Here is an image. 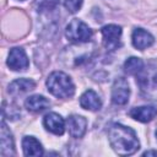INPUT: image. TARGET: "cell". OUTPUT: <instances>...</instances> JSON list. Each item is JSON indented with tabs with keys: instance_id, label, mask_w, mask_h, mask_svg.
<instances>
[{
	"instance_id": "6da1fadb",
	"label": "cell",
	"mask_w": 157,
	"mask_h": 157,
	"mask_svg": "<svg viewBox=\"0 0 157 157\" xmlns=\"http://www.w3.org/2000/svg\"><path fill=\"white\" fill-rule=\"evenodd\" d=\"M108 140L115 153L119 156L134 155L140 148V142L136 132L123 124H113L108 130Z\"/></svg>"
},
{
	"instance_id": "7a4b0ae2",
	"label": "cell",
	"mask_w": 157,
	"mask_h": 157,
	"mask_svg": "<svg viewBox=\"0 0 157 157\" xmlns=\"http://www.w3.org/2000/svg\"><path fill=\"white\" fill-rule=\"evenodd\" d=\"M47 88L48 91L55 96L56 98H70L75 93V85L71 77L63 71H54L47 78Z\"/></svg>"
},
{
	"instance_id": "3957f363",
	"label": "cell",
	"mask_w": 157,
	"mask_h": 157,
	"mask_svg": "<svg viewBox=\"0 0 157 157\" xmlns=\"http://www.w3.org/2000/svg\"><path fill=\"white\" fill-rule=\"evenodd\" d=\"M92 29L83 21L78 18H74L69 22L65 29V36L69 40L74 43H86L92 38Z\"/></svg>"
},
{
	"instance_id": "277c9868",
	"label": "cell",
	"mask_w": 157,
	"mask_h": 157,
	"mask_svg": "<svg viewBox=\"0 0 157 157\" xmlns=\"http://www.w3.org/2000/svg\"><path fill=\"white\" fill-rule=\"evenodd\" d=\"M103 45L109 49L114 50L120 47V37H121V27L118 25H105L101 29Z\"/></svg>"
},
{
	"instance_id": "5b68a950",
	"label": "cell",
	"mask_w": 157,
	"mask_h": 157,
	"mask_svg": "<svg viewBox=\"0 0 157 157\" xmlns=\"http://www.w3.org/2000/svg\"><path fill=\"white\" fill-rule=\"evenodd\" d=\"M130 97V87L124 77H117L112 86V102L117 105H124Z\"/></svg>"
},
{
	"instance_id": "8992f818",
	"label": "cell",
	"mask_w": 157,
	"mask_h": 157,
	"mask_svg": "<svg viewBox=\"0 0 157 157\" xmlns=\"http://www.w3.org/2000/svg\"><path fill=\"white\" fill-rule=\"evenodd\" d=\"M7 66L13 71H23L29 66V60L22 48L15 47L10 49L7 56Z\"/></svg>"
},
{
	"instance_id": "52a82bcc",
	"label": "cell",
	"mask_w": 157,
	"mask_h": 157,
	"mask_svg": "<svg viewBox=\"0 0 157 157\" xmlns=\"http://www.w3.org/2000/svg\"><path fill=\"white\" fill-rule=\"evenodd\" d=\"M66 128L71 137L80 139L85 135L87 130V120L85 117L78 114H71L66 119Z\"/></svg>"
},
{
	"instance_id": "ba28073f",
	"label": "cell",
	"mask_w": 157,
	"mask_h": 157,
	"mask_svg": "<svg viewBox=\"0 0 157 157\" xmlns=\"http://www.w3.org/2000/svg\"><path fill=\"white\" fill-rule=\"evenodd\" d=\"M65 124H66V123H65L64 118H63L60 114L54 113V112L48 113V114L43 118V125H44V128H45L49 132H52V134H54V135H58V136H60V135L64 134L65 128H66Z\"/></svg>"
},
{
	"instance_id": "9c48e42d",
	"label": "cell",
	"mask_w": 157,
	"mask_h": 157,
	"mask_svg": "<svg viewBox=\"0 0 157 157\" xmlns=\"http://www.w3.org/2000/svg\"><path fill=\"white\" fill-rule=\"evenodd\" d=\"M0 152L2 156H13L15 155V142L12 134L10 129L7 128L5 120L2 119L1 121V128H0Z\"/></svg>"
},
{
	"instance_id": "30bf717a",
	"label": "cell",
	"mask_w": 157,
	"mask_h": 157,
	"mask_svg": "<svg viewBox=\"0 0 157 157\" xmlns=\"http://www.w3.org/2000/svg\"><path fill=\"white\" fill-rule=\"evenodd\" d=\"M131 42H132V45L139 49V50H145L147 49L148 47H151L153 43H155V38L153 36L145 31L144 28H135L132 34H131Z\"/></svg>"
},
{
	"instance_id": "8fae6325",
	"label": "cell",
	"mask_w": 157,
	"mask_h": 157,
	"mask_svg": "<svg viewBox=\"0 0 157 157\" xmlns=\"http://www.w3.org/2000/svg\"><path fill=\"white\" fill-rule=\"evenodd\" d=\"M129 115L140 121V123H148L152 119L156 118L157 115V107L155 105H141V107H135L129 112Z\"/></svg>"
},
{
	"instance_id": "7c38bea8",
	"label": "cell",
	"mask_w": 157,
	"mask_h": 157,
	"mask_svg": "<svg viewBox=\"0 0 157 157\" xmlns=\"http://www.w3.org/2000/svg\"><path fill=\"white\" fill-rule=\"evenodd\" d=\"M34 87H36V82L33 80H29V78H17V80L12 81L9 85L7 92L12 97H18V96H21L23 93H27V92L34 90Z\"/></svg>"
},
{
	"instance_id": "4fadbf2b",
	"label": "cell",
	"mask_w": 157,
	"mask_h": 157,
	"mask_svg": "<svg viewBox=\"0 0 157 157\" xmlns=\"http://www.w3.org/2000/svg\"><path fill=\"white\" fill-rule=\"evenodd\" d=\"M80 105L83 109H87V110H91V112H96V110L101 109L102 101H101L99 96L93 90H87L80 97Z\"/></svg>"
},
{
	"instance_id": "5bb4252c",
	"label": "cell",
	"mask_w": 157,
	"mask_h": 157,
	"mask_svg": "<svg viewBox=\"0 0 157 157\" xmlns=\"http://www.w3.org/2000/svg\"><path fill=\"white\" fill-rule=\"evenodd\" d=\"M22 150L25 156L39 157L44 153L42 144L34 136H25L22 139Z\"/></svg>"
},
{
	"instance_id": "9a60e30c",
	"label": "cell",
	"mask_w": 157,
	"mask_h": 157,
	"mask_svg": "<svg viewBox=\"0 0 157 157\" xmlns=\"http://www.w3.org/2000/svg\"><path fill=\"white\" fill-rule=\"evenodd\" d=\"M50 102L48 98H45L42 94H33L29 96L26 101H25V107L27 108V110L33 112V113H39L45 110L47 108H49Z\"/></svg>"
},
{
	"instance_id": "2e32d148",
	"label": "cell",
	"mask_w": 157,
	"mask_h": 157,
	"mask_svg": "<svg viewBox=\"0 0 157 157\" xmlns=\"http://www.w3.org/2000/svg\"><path fill=\"white\" fill-rule=\"evenodd\" d=\"M136 81L142 91H146V93L155 92L157 93V72H153L152 75H148L144 70L136 75Z\"/></svg>"
},
{
	"instance_id": "e0dca14e",
	"label": "cell",
	"mask_w": 157,
	"mask_h": 157,
	"mask_svg": "<svg viewBox=\"0 0 157 157\" xmlns=\"http://www.w3.org/2000/svg\"><path fill=\"white\" fill-rule=\"evenodd\" d=\"M124 70L129 75H139L144 70V61L140 58L130 56L124 63Z\"/></svg>"
},
{
	"instance_id": "ac0fdd59",
	"label": "cell",
	"mask_w": 157,
	"mask_h": 157,
	"mask_svg": "<svg viewBox=\"0 0 157 157\" xmlns=\"http://www.w3.org/2000/svg\"><path fill=\"white\" fill-rule=\"evenodd\" d=\"M20 115H21V112L17 105H15L13 103H7V102L2 103V118L4 119L16 120L20 118Z\"/></svg>"
},
{
	"instance_id": "d6986e66",
	"label": "cell",
	"mask_w": 157,
	"mask_h": 157,
	"mask_svg": "<svg viewBox=\"0 0 157 157\" xmlns=\"http://www.w3.org/2000/svg\"><path fill=\"white\" fill-rule=\"evenodd\" d=\"M59 4V0H36L34 6L38 12H45L54 10Z\"/></svg>"
},
{
	"instance_id": "ffe728a7",
	"label": "cell",
	"mask_w": 157,
	"mask_h": 157,
	"mask_svg": "<svg viewBox=\"0 0 157 157\" xmlns=\"http://www.w3.org/2000/svg\"><path fill=\"white\" fill-rule=\"evenodd\" d=\"M82 2L83 0H64V6L69 12L75 13L81 9Z\"/></svg>"
},
{
	"instance_id": "44dd1931",
	"label": "cell",
	"mask_w": 157,
	"mask_h": 157,
	"mask_svg": "<svg viewBox=\"0 0 157 157\" xmlns=\"http://www.w3.org/2000/svg\"><path fill=\"white\" fill-rule=\"evenodd\" d=\"M142 156H157V151L156 150H150V151H145L142 153Z\"/></svg>"
},
{
	"instance_id": "7402d4cb",
	"label": "cell",
	"mask_w": 157,
	"mask_h": 157,
	"mask_svg": "<svg viewBox=\"0 0 157 157\" xmlns=\"http://www.w3.org/2000/svg\"><path fill=\"white\" fill-rule=\"evenodd\" d=\"M156 137H157V130H156Z\"/></svg>"
},
{
	"instance_id": "603a6c76",
	"label": "cell",
	"mask_w": 157,
	"mask_h": 157,
	"mask_svg": "<svg viewBox=\"0 0 157 157\" xmlns=\"http://www.w3.org/2000/svg\"><path fill=\"white\" fill-rule=\"evenodd\" d=\"M21 1H23V0H21Z\"/></svg>"
}]
</instances>
